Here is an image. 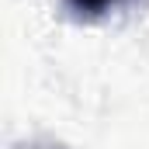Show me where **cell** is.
Returning a JSON list of instances; mask_svg holds the SVG:
<instances>
[{
  "instance_id": "6da1fadb",
  "label": "cell",
  "mask_w": 149,
  "mask_h": 149,
  "mask_svg": "<svg viewBox=\"0 0 149 149\" xmlns=\"http://www.w3.org/2000/svg\"><path fill=\"white\" fill-rule=\"evenodd\" d=\"M114 0H70V7L80 10V14H101V10H108Z\"/></svg>"
}]
</instances>
